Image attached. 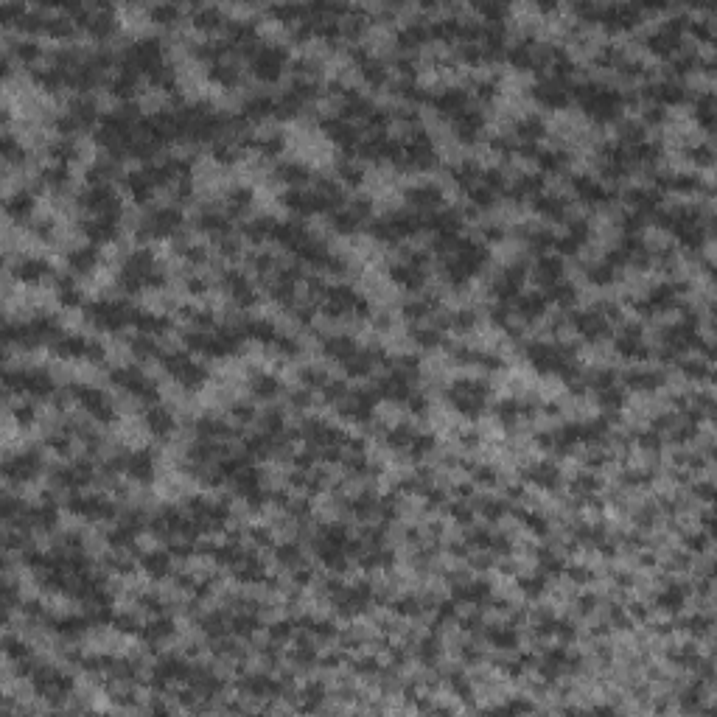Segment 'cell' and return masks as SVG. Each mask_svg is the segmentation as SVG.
<instances>
[{"instance_id":"2","label":"cell","mask_w":717,"mask_h":717,"mask_svg":"<svg viewBox=\"0 0 717 717\" xmlns=\"http://www.w3.org/2000/svg\"><path fill=\"white\" fill-rule=\"evenodd\" d=\"M636 239H639L642 253L653 255V258L670 255L675 247H681L678 244V233L670 225H664V222H647V225H642L639 233H636Z\"/></svg>"},{"instance_id":"1","label":"cell","mask_w":717,"mask_h":717,"mask_svg":"<svg viewBox=\"0 0 717 717\" xmlns=\"http://www.w3.org/2000/svg\"><path fill=\"white\" fill-rule=\"evenodd\" d=\"M485 255H488L491 264H496V267H502L505 272H510V269L524 267V264L530 261V255H533V241L527 239V236H521V233H502L499 239L488 241Z\"/></svg>"}]
</instances>
